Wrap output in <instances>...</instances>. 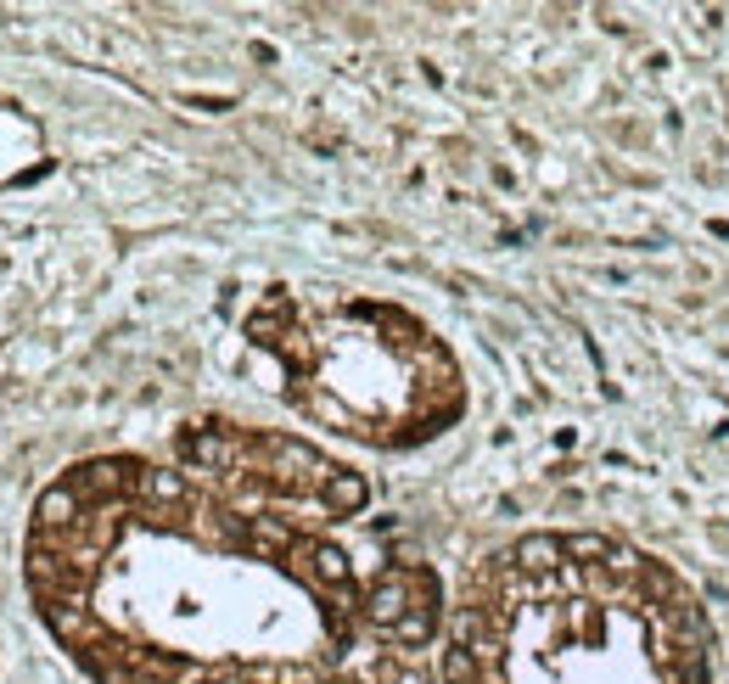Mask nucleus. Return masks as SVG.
I'll return each instance as SVG.
<instances>
[{"label": "nucleus", "mask_w": 729, "mask_h": 684, "mask_svg": "<svg viewBox=\"0 0 729 684\" xmlns=\"http://www.w3.org/2000/svg\"><path fill=\"white\" fill-rule=\"evenodd\" d=\"M561 561H567V539H556V533H528L511 550V567H522V572H556Z\"/></svg>", "instance_id": "nucleus-1"}, {"label": "nucleus", "mask_w": 729, "mask_h": 684, "mask_svg": "<svg viewBox=\"0 0 729 684\" xmlns=\"http://www.w3.org/2000/svg\"><path fill=\"white\" fill-rule=\"evenodd\" d=\"M320 499H326V511H343V516H354L359 505H365V483H359L354 471H331V483L320 488Z\"/></svg>", "instance_id": "nucleus-2"}]
</instances>
